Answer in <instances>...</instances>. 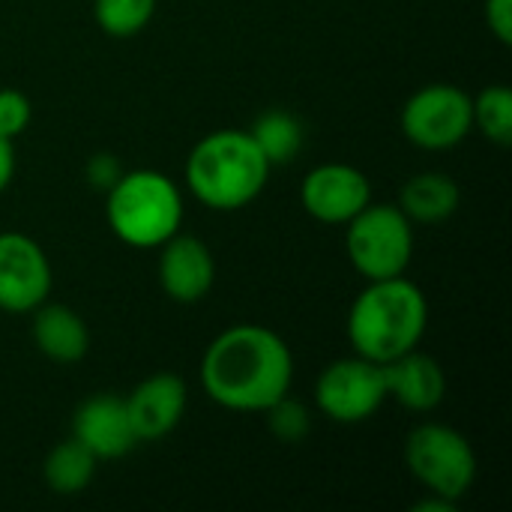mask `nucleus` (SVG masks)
Returning a JSON list of instances; mask_svg holds the SVG:
<instances>
[{"mask_svg":"<svg viewBox=\"0 0 512 512\" xmlns=\"http://www.w3.org/2000/svg\"><path fill=\"white\" fill-rule=\"evenodd\" d=\"M294 384V354L288 342L264 324H234L222 330L201 357V387L219 408L264 414Z\"/></svg>","mask_w":512,"mask_h":512,"instance_id":"f257e3e1","label":"nucleus"},{"mask_svg":"<svg viewBox=\"0 0 512 512\" xmlns=\"http://www.w3.org/2000/svg\"><path fill=\"white\" fill-rule=\"evenodd\" d=\"M429 327V300L408 276L372 279L348 309V342L372 363H390L420 348Z\"/></svg>","mask_w":512,"mask_h":512,"instance_id":"f03ea898","label":"nucleus"},{"mask_svg":"<svg viewBox=\"0 0 512 512\" xmlns=\"http://www.w3.org/2000/svg\"><path fill=\"white\" fill-rule=\"evenodd\" d=\"M270 168L249 129H216L189 150L186 186L204 207L234 213L264 192Z\"/></svg>","mask_w":512,"mask_h":512,"instance_id":"7ed1b4c3","label":"nucleus"},{"mask_svg":"<svg viewBox=\"0 0 512 512\" xmlns=\"http://www.w3.org/2000/svg\"><path fill=\"white\" fill-rule=\"evenodd\" d=\"M105 219L120 243L132 249H159L183 225V195L162 171H123L105 192Z\"/></svg>","mask_w":512,"mask_h":512,"instance_id":"20e7f679","label":"nucleus"},{"mask_svg":"<svg viewBox=\"0 0 512 512\" xmlns=\"http://www.w3.org/2000/svg\"><path fill=\"white\" fill-rule=\"evenodd\" d=\"M405 465L429 495L453 504H459L477 480V453L471 441L444 423H420L408 432Z\"/></svg>","mask_w":512,"mask_h":512,"instance_id":"39448f33","label":"nucleus"},{"mask_svg":"<svg viewBox=\"0 0 512 512\" xmlns=\"http://www.w3.org/2000/svg\"><path fill=\"white\" fill-rule=\"evenodd\" d=\"M345 252L366 282L405 276L414 258V222L399 204L369 201L345 225Z\"/></svg>","mask_w":512,"mask_h":512,"instance_id":"423d86ee","label":"nucleus"},{"mask_svg":"<svg viewBox=\"0 0 512 512\" xmlns=\"http://www.w3.org/2000/svg\"><path fill=\"white\" fill-rule=\"evenodd\" d=\"M387 402L384 366L360 354L333 360L315 381V405L339 426H357L372 420Z\"/></svg>","mask_w":512,"mask_h":512,"instance_id":"0eeeda50","label":"nucleus"},{"mask_svg":"<svg viewBox=\"0 0 512 512\" xmlns=\"http://www.w3.org/2000/svg\"><path fill=\"white\" fill-rule=\"evenodd\" d=\"M402 132L414 147L450 150L474 132L471 93L456 84H426L402 108Z\"/></svg>","mask_w":512,"mask_h":512,"instance_id":"6e6552de","label":"nucleus"},{"mask_svg":"<svg viewBox=\"0 0 512 512\" xmlns=\"http://www.w3.org/2000/svg\"><path fill=\"white\" fill-rule=\"evenodd\" d=\"M51 264L45 249L18 231L0 234V309L27 315L51 297Z\"/></svg>","mask_w":512,"mask_h":512,"instance_id":"1a4fd4ad","label":"nucleus"},{"mask_svg":"<svg viewBox=\"0 0 512 512\" xmlns=\"http://www.w3.org/2000/svg\"><path fill=\"white\" fill-rule=\"evenodd\" d=\"M300 201L315 222L348 225L372 201V183L354 165L324 162L306 171L300 183Z\"/></svg>","mask_w":512,"mask_h":512,"instance_id":"9d476101","label":"nucleus"},{"mask_svg":"<svg viewBox=\"0 0 512 512\" xmlns=\"http://www.w3.org/2000/svg\"><path fill=\"white\" fill-rule=\"evenodd\" d=\"M216 279V261L204 240L192 234H174L159 246V285L168 300L180 306L201 303Z\"/></svg>","mask_w":512,"mask_h":512,"instance_id":"9b49d317","label":"nucleus"},{"mask_svg":"<svg viewBox=\"0 0 512 512\" xmlns=\"http://www.w3.org/2000/svg\"><path fill=\"white\" fill-rule=\"evenodd\" d=\"M72 438L87 447L96 459H123L135 450L138 438L129 423L126 399L114 393H96L75 408Z\"/></svg>","mask_w":512,"mask_h":512,"instance_id":"f8f14e48","label":"nucleus"},{"mask_svg":"<svg viewBox=\"0 0 512 512\" xmlns=\"http://www.w3.org/2000/svg\"><path fill=\"white\" fill-rule=\"evenodd\" d=\"M186 381L171 372H156L144 378L129 396L126 411L138 441H159L177 429L186 414Z\"/></svg>","mask_w":512,"mask_h":512,"instance_id":"ddd939ff","label":"nucleus"},{"mask_svg":"<svg viewBox=\"0 0 512 512\" xmlns=\"http://www.w3.org/2000/svg\"><path fill=\"white\" fill-rule=\"evenodd\" d=\"M387 378V399H396L405 411L429 414L447 396V375L441 363L420 348L384 363Z\"/></svg>","mask_w":512,"mask_h":512,"instance_id":"4468645a","label":"nucleus"},{"mask_svg":"<svg viewBox=\"0 0 512 512\" xmlns=\"http://www.w3.org/2000/svg\"><path fill=\"white\" fill-rule=\"evenodd\" d=\"M33 345L51 363H78L90 351V330L84 318L63 303H42L33 309Z\"/></svg>","mask_w":512,"mask_h":512,"instance_id":"2eb2a0df","label":"nucleus"},{"mask_svg":"<svg viewBox=\"0 0 512 512\" xmlns=\"http://www.w3.org/2000/svg\"><path fill=\"white\" fill-rule=\"evenodd\" d=\"M462 201V189L450 174L441 171H423L414 174L399 195V207L402 213L414 222V225H441L447 222Z\"/></svg>","mask_w":512,"mask_h":512,"instance_id":"dca6fc26","label":"nucleus"},{"mask_svg":"<svg viewBox=\"0 0 512 512\" xmlns=\"http://www.w3.org/2000/svg\"><path fill=\"white\" fill-rule=\"evenodd\" d=\"M96 456L81 447L75 438L51 447V453L45 456V465H42V477H45V486L60 495V498H72V495H81L93 474H96Z\"/></svg>","mask_w":512,"mask_h":512,"instance_id":"f3484780","label":"nucleus"},{"mask_svg":"<svg viewBox=\"0 0 512 512\" xmlns=\"http://www.w3.org/2000/svg\"><path fill=\"white\" fill-rule=\"evenodd\" d=\"M249 135L258 144V150L267 156L270 165L291 162L303 147V126L288 111H264L255 120V126L249 129Z\"/></svg>","mask_w":512,"mask_h":512,"instance_id":"a211bd4d","label":"nucleus"},{"mask_svg":"<svg viewBox=\"0 0 512 512\" xmlns=\"http://www.w3.org/2000/svg\"><path fill=\"white\" fill-rule=\"evenodd\" d=\"M471 114L474 129L483 132V138L507 147L512 144V90L504 84H492L471 96Z\"/></svg>","mask_w":512,"mask_h":512,"instance_id":"6ab92c4d","label":"nucleus"},{"mask_svg":"<svg viewBox=\"0 0 512 512\" xmlns=\"http://www.w3.org/2000/svg\"><path fill=\"white\" fill-rule=\"evenodd\" d=\"M156 15V0H93L96 27L111 39L138 36Z\"/></svg>","mask_w":512,"mask_h":512,"instance_id":"aec40b11","label":"nucleus"},{"mask_svg":"<svg viewBox=\"0 0 512 512\" xmlns=\"http://www.w3.org/2000/svg\"><path fill=\"white\" fill-rule=\"evenodd\" d=\"M264 417H267V429L282 444H303L309 438V432H312V414H309V408L300 405V402H294L291 393L282 396L276 405H270L264 411Z\"/></svg>","mask_w":512,"mask_h":512,"instance_id":"412c9836","label":"nucleus"},{"mask_svg":"<svg viewBox=\"0 0 512 512\" xmlns=\"http://www.w3.org/2000/svg\"><path fill=\"white\" fill-rule=\"evenodd\" d=\"M33 120V105L21 90H0V135L15 141Z\"/></svg>","mask_w":512,"mask_h":512,"instance_id":"4be33fe9","label":"nucleus"},{"mask_svg":"<svg viewBox=\"0 0 512 512\" xmlns=\"http://www.w3.org/2000/svg\"><path fill=\"white\" fill-rule=\"evenodd\" d=\"M84 174H87V183H90L93 189L108 192V189L120 180L123 165H120V159H117L114 153H96V156L87 159Z\"/></svg>","mask_w":512,"mask_h":512,"instance_id":"5701e85b","label":"nucleus"},{"mask_svg":"<svg viewBox=\"0 0 512 512\" xmlns=\"http://www.w3.org/2000/svg\"><path fill=\"white\" fill-rule=\"evenodd\" d=\"M486 24L501 45L512 42V0H486Z\"/></svg>","mask_w":512,"mask_h":512,"instance_id":"b1692460","label":"nucleus"},{"mask_svg":"<svg viewBox=\"0 0 512 512\" xmlns=\"http://www.w3.org/2000/svg\"><path fill=\"white\" fill-rule=\"evenodd\" d=\"M15 177V147L9 138L0 135V192L12 183Z\"/></svg>","mask_w":512,"mask_h":512,"instance_id":"393cba45","label":"nucleus"}]
</instances>
